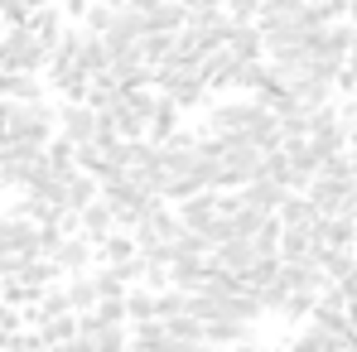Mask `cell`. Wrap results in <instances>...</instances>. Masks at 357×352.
<instances>
[{"instance_id":"cell-13","label":"cell","mask_w":357,"mask_h":352,"mask_svg":"<svg viewBox=\"0 0 357 352\" xmlns=\"http://www.w3.org/2000/svg\"><path fill=\"white\" fill-rule=\"evenodd\" d=\"M145 24H150V34H178V29H188V5L165 0L160 10H145Z\"/></svg>"},{"instance_id":"cell-17","label":"cell","mask_w":357,"mask_h":352,"mask_svg":"<svg viewBox=\"0 0 357 352\" xmlns=\"http://www.w3.org/2000/svg\"><path fill=\"white\" fill-rule=\"evenodd\" d=\"M174 44H178V34H145V39H140V49H145V63H150V68H160V63L174 54Z\"/></svg>"},{"instance_id":"cell-5","label":"cell","mask_w":357,"mask_h":352,"mask_svg":"<svg viewBox=\"0 0 357 352\" xmlns=\"http://www.w3.org/2000/svg\"><path fill=\"white\" fill-rule=\"evenodd\" d=\"M49 261L59 266V275H82V270L92 266V241L82 232H68V236H59V246L49 251Z\"/></svg>"},{"instance_id":"cell-10","label":"cell","mask_w":357,"mask_h":352,"mask_svg":"<svg viewBox=\"0 0 357 352\" xmlns=\"http://www.w3.org/2000/svg\"><path fill=\"white\" fill-rule=\"evenodd\" d=\"M63 290H68V304H73V314H92L97 304H102V290H97V275H63Z\"/></svg>"},{"instance_id":"cell-7","label":"cell","mask_w":357,"mask_h":352,"mask_svg":"<svg viewBox=\"0 0 357 352\" xmlns=\"http://www.w3.org/2000/svg\"><path fill=\"white\" fill-rule=\"evenodd\" d=\"M241 193V208H256V213H280V203L290 198V188L280 183V178H251L246 188H237Z\"/></svg>"},{"instance_id":"cell-6","label":"cell","mask_w":357,"mask_h":352,"mask_svg":"<svg viewBox=\"0 0 357 352\" xmlns=\"http://www.w3.org/2000/svg\"><path fill=\"white\" fill-rule=\"evenodd\" d=\"M77 232L87 236L92 246H102L112 232H121V222H116V213H112V203L107 198H97V203H87L82 213H77Z\"/></svg>"},{"instance_id":"cell-11","label":"cell","mask_w":357,"mask_h":352,"mask_svg":"<svg viewBox=\"0 0 357 352\" xmlns=\"http://www.w3.org/2000/svg\"><path fill=\"white\" fill-rule=\"evenodd\" d=\"M280 222H285V227H319L324 213H319V203H314L309 193H290V198L280 203Z\"/></svg>"},{"instance_id":"cell-9","label":"cell","mask_w":357,"mask_h":352,"mask_svg":"<svg viewBox=\"0 0 357 352\" xmlns=\"http://www.w3.org/2000/svg\"><path fill=\"white\" fill-rule=\"evenodd\" d=\"M213 261H218L222 270L241 275V270H251V266L261 261V251H256V241H251V236H232V241H222V246L213 251Z\"/></svg>"},{"instance_id":"cell-16","label":"cell","mask_w":357,"mask_h":352,"mask_svg":"<svg viewBox=\"0 0 357 352\" xmlns=\"http://www.w3.org/2000/svg\"><path fill=\"white\" fill-rule=\"evenodd\" d=\"M77 63H82L92 77H97V72H112V49H107V39L87 29V39H82V49H77Z\"/></svg>"},{"instance_id":"cell-22","label":"cell","mask_w":357,"mask_h":352,"mask_svg":"<svg viewBox=\"0 0 357 352\" xmlns=\"http://www.w3.org/2000/svg\"><path fill=\"white\" fill-rule=\"evenodd\" d=\"M59 10L68 15V20H87V10H92V0H63Z\"/></svg>"},{"instance_id":"cell-8","label":"cell","mask_w":357,"mask_h":352,"mask_svg":"<svg viewBox=\"0 0 357 352\" xmlns=\"http://www.w3.org/2000/svg\"><path fill=\"white\" fill-rule=\"evenodd\" d=\"M290 92H295L299 112H324V107H328V97H333V82L304 68V72H299L295 82H290Z\"/></svg>"},{"instance_id":"cell-23","label":"cell","mask_w":357,"mask_h":352,"mask_svg":"<svg viewBox=\"0 0 357 352\" xmlns=\"http://www.w3.org/2000/svg\"><path fill=\"white\" fill-rule=\"evenodd\" d=\"M338 290L348 294V304H357V270H353V275H343V280H338Z\"/></svg>"},{"instance_id":"cell-2","label":"cell","mask_w":357,"mask_h":352,"mask_svg":"<svg viewBox=\"0 0 357 352\" xmlns=\"http://www.w3.org/2000/svg\"><path fill=\"white\" fill-rule=\"evenodd\" d=\"M261 174H266V150H256L251 140H232L222 150V160H218V188H227V193L246 188L251 178H261Z\"/></svg>"},{"instance_id":"cell-20","label":"cell","mask_w":357,"mask_h":352,"mask_svg":"<svg viewBox=\"0 0 357 352\" xmlns=\"http://www.w3.org/2000/svg\"><path fill=\"white\" fill-rule=\"evenodd\" d=\"M188 299H193V294L178 290V285L160 290V319H178V314H188Z\"/></svg>"},{"instance_id":"cell-12","label":"cell","mask_w":357,"mask_h":352,"mask_svg":"<svg viewBox=\"0 0 357 352\" xmlns=\"http://www.w3.org/2000/svg\"><path fill=\"white\" fill-rule=\"evenodd\" d=\"M208 266H213V256H178L174 266H169V285H178V290H198L203 285V275H208Z\"/></svg>"},{"instance_id":"cell-1","label":"cell","mask_w":357,"mask_h":352,"mask_svg":"<svg viewBox=\"0 0 357 352\" xmlns=\"http://www.w3.org/2000/svg\"><path fill=\"white\" fill-rule=\"evenodd\" d=\"M49 44L29 29V24H5L0 34V72H39L49 68Z\"/></svg>"},{"instance_id":"cell-19","label":"cell","mask_w":357,"mask_h":352,"mask_svg":"<svg viewBox=\"0 0 357 352\" xmlns=\"http://www.w3.org/2000/svg\"><path fill=\"white\" fill-rule=\"evenodd\" d=\"M314 309H319V290H295L290 299H285L280 314H285V319H309Z\"/></svg>"},{"instance_id":"cell-4","label":"cell","mask_w":357,"mask_h":352,"mask_svg":"<svg viewBox=\"0 0 357 352\" xmlns=\"http://www.w3.org/2000/svg\"><path fill=\"white\" fill-rule=\"evenodd\" d=\"M97 125H102V112H92L87 102H63L59 107V135H68L73 145H92Z\"/></svg>"},{"instance_id":"cell-14","label":"cell","mask_w":357,"mask_h":352,"mask_svg":"<svg viewBox=\"0 0 357 352\" xmlns=\"http://www.w3.org/2000/svg\"><path fill=\"white\" fill-rule=\"evenodd\" d=\"M343 348H348V338H338V333H328L319 323H309L295 343H290V352H343Z\"/></svg>"},{"instance_id":"cell-3","label":"cell","mask_w":357,"mask_h":352,"mask_svg":"<svg viewBox=\"0 0 357 352\" xmlns=\"http://www.w3.org/2000/svg\"><path fill=\"white\" fill-rule=\"evenodd\" d=\"M266 107L256 102V97H246V102H218L213 112H208V130L213 135H227V140H246V130L256 125Z\"/></svg>"},{"instance_id":"cell-24","label":"cell","mask_w":357,"mask_h":352,"mask_svg":"<svg viewBox=\"0 0 357 352\" xmlns=\"http://www.w3.org/2000/svg\"><path fill=\"white\" fill-rule=\"evenodd\" d=\"M126 5H130V10H160L165 0H126Z\"/></svg>"},{"instance_id":"cell-15","label":"cell","mask_w":357,"mask_h":352,"mask_svg":"<svg viewBox=\"0 0 357 352\" xmlns=\"http://www.w3.org/2000/svg\"><path fill=\"white\" fill-rule=\"evenodd\" d=\"M126 314H130V323L160 319V290H150V285H130V290H126Z\"/></svg>"},{"instance_id":"cell-21","label":"cell","mask_w":357,"mask_h":352,"mask_svg":"<svg viewBox=\"0 0 357 352\" xmlns=\"http://www.w3.org/2000/svg\"><path fill=\"white\" fill-rule=\"evenodd\" d=\"M169 323V333L183 338V343H203V319H193V314H178V319H165Z\"/></svg>"},{"instance_id":"cell-18","label":"cell","mask_w":357,"mask_h":352,"mask_svg":"<svg viewBox=\"0 0 357 352\" xmlns=\"http://www.w3.org/2000/svg\"><path fill=\"white\" fill-rule=\"evenodd\" d=\"M135 251H140L135 232H112L107 241H102V256H107V261H130Z\"/></svg>"},{"instance_id":"cell-25","label":"cell","mask_w":357,"mask_h":352,"mask_svg":"<svg viewBox=\"0 0 357 352\" xmlns=\"http://www.w3.org/2000/svg\"><path fill=\"white\" fill-rule=\"evenodd\" d=\"M227 352H271V348H256V343H241V348H227Z\"/></svg>"}]
</instances>
